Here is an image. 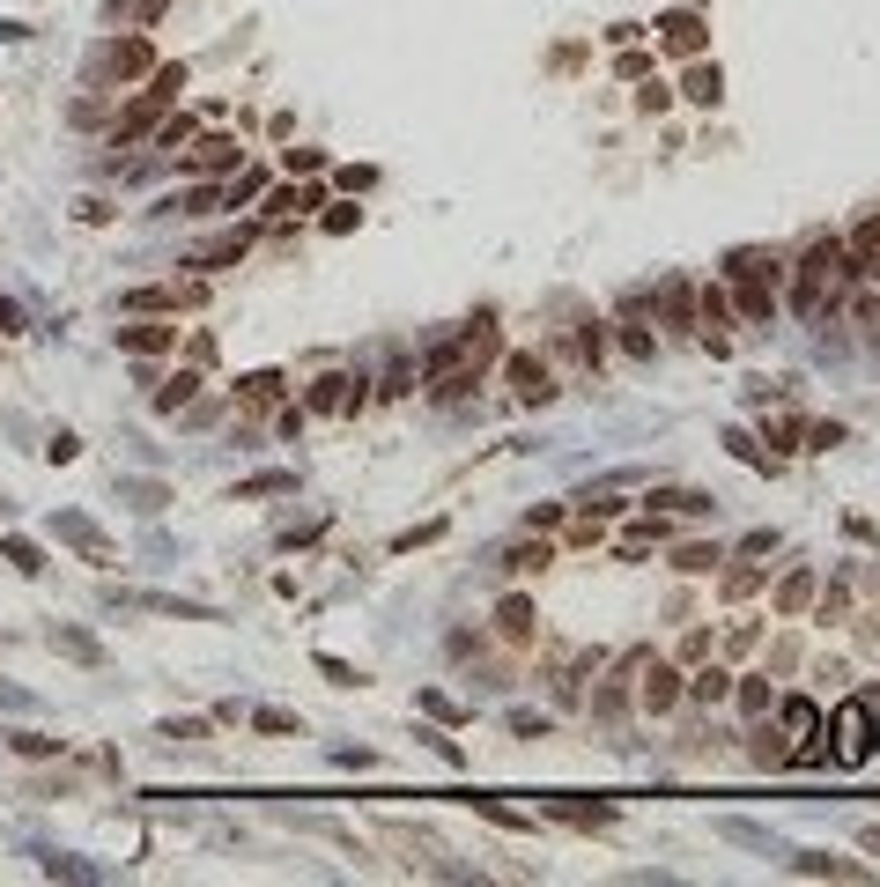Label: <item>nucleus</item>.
<instances>
[{"mask_svg":"<svg viewBox=\"0 0 880 887\" xmlns=\"http://www.w3.org/2000/svg\"><path fill=\"white\" fill-rule=\"evenodd\" d=\"M844 274H858V267H851V244H844V237H814L807 259H799V289H792L799 318H821V311H829L836 289H844Z\"/></svg>","mask_w":880,"mask_h":887,"instance_id":"1","label":"nucleus"},{"mask_svg":"<svg viewBox=\"0 0 880 887\" xmlns=\"http://www.w3.org/2000/svg\"><path fill=\"white\" fill-rule=\"evenodd\" d=\"M134 74H156L148 37H111V45H97V60H89V82H134Z\"/></svg>","mask_w":880,"mask_h":887,"instance_id":"2","label":"nucleus"},{"mask_svg":"<svg viewBox=\"0 0 880 887\" xmlns=\"http://www.w3.org/2000/svg\"><path fill=\"white\" fill-rule=\"evenodd\" d=\"M829 754H836L844 769H858V762L873 754V703H844V710H836V725H829Z\"/></svg>","mask_w":880,"mask_h":887,"instance_id":"3","label":"nucleus"},{"mask_svg":"<svg viewBox=\"0 0 880 887\" xmlns=\"http://www.w3.org/2000/svg\"><path fill=\"white\" fill-rule=\"evenodd\" d=\"M208 304V281H156V289H134L126 311H200Z\"/></svg>","mask_w":880,"mask_h":887,"instance_id":"4","label":"nucleus"},{"mask_svg":"<svg viewBox=\"0 0 880 887\" xmlns=\"http://www.w3.org/2000/svg\"><path fill=\"white\" fill-rule=\"evenodd\" d=\"M52 533H60V540L74 547V555L89 562V570H111V540H104V533H97V525H89V518L60 511V518H52Z\"/></svg>","mask_w":880,"mask_h":887,"instance_id":"5","label":"nucleus"},{"mask_svg":"<svg viewBox=\"0 0 880 887\" xmlns=\"http://www.w3.org/2000/svg\"><path fill=\"white\" fill-rule=\"evenodd\" d=\"M503 370H511V392H518V400H533V407H540V400H555V377H548V363H540V355L518 348Z\"/></svg>","mask_w":880,"mask_h":887,"instance_id":"6","label":"nucleus"},{"mask_svg":"<svg viewBox=\"0 0 880 887\" xmlns=\"http://www.w3.org/2000/svg\"><path fill=\"white\" fill-rule=\"evenodd\" d=\"M119 348H126V355H163V348H178V326L134 318V326H119Z\"/></svg>","mask_w":880,"mask_h":887,"instance_id":"7","label":"nucleus"},{"mask_svg":"<svg viewBox=\"0 0 880 887\" xmlns=\"http://www.w3.org/2000/svg\"><path fill=\"white\" fill-rule=\"evenodd\" d=\"M496 629H503V644H533V629H540L533 599H526V592H511V599L496 607Z\"/></svg>","mask_w":880,"mask_h":887,"instance_id":"8","label":"nucleus"},{"mask_svg":"<svg viewBox=\"0 0 880 887\" xmlns=\"http://www.w3.org/2000/svg\"><path fill=\"white\" fill-rule=\"evenodd\" d=\"M245 244H252V230H230V237H215V244H200L185 267H200V274H222V267H237L245 259Z\"/></svg>","mask_w":880,"mask_h":887,"instance_id":"9","label":"nucleus"},{"mask_svg":"<svg viewBox=\"0 0 880 887\" xmlns=\"http://www.w3.org/2000/svg\"><path fill=\"white\" fill-rule=\"evenodd\" d=\"M659 37H666V52H681V60H688V52H703V15L696 8H673L666 23H659Z\"/></svg>","mask_w":880,"mask_h":887,"instance_id":"10","label":"nucleus"},{"mask_svg":"<svg viewBox=\"0 0 880 887\" xmlns=\"http://www.w3.org/2000/svg\"><path fill=\"white\" fill-rule=\"evenodd\" d=\"M681 688H688V681H681L673 666H644V710H651V717L681 703Z\"/></svg>","mask_w":880,"mask_h":887,"instance_id":"11","label":"nucleus"},{"mask_svg":"<svg viewBox=\"0 0 880 887\" xmlns=\"http://www.w3.org/2000/svg\"><path fill=\"white\" fill-rule=\"evenodd\" d=\"M548 814L570 828H614V806H592V799H548Z\"/></svg>","mask_w":880,"mask_h":887,"instance_id":"12","label":"nucleus"},{"mask_svg":"<svg viewBox=\"0 0 880 887\" xmlns=\"http://www.w3.org/2000/svg\"><path fill=\"white\" fill-rule=\"evenodd\" d=\"M237 163V141L230 134H208L200 148H185V171H230Z\"/></svg>","mask_w":880,"mask_h":887,"instance_id":"13","label":"nucleus"},{"mask_svg":"<svg viewBox=\"0 0 880 887\" xmlns=\"http://www.w3.org/2000/svg\"><path fill=\"white\" fill-rule=\"evenodd\" d=\"M659 311H666L673 333H696V296H688V281H666V289H659Z\"/></svg>","mask_w":880,"mask_h":887,"instance_id":"14","label":"nucleus"},{"mask_svg":"<svg viewBox=\"0 0 880 887\" xmlns=\"http://www.w3.org/2000/svg\"><path fill=\"white\" fill-rule=\"evenodd\" d=\"M52 651H67L74 666H104V644H97V636H89V629H67V621H60V629H52Z\"/></svg>","mask_w":880,"mask_h":887,"instance_id":"15","label":"nucleus"},{"mask_svg":"<svg viewBox=\"0 0 880 887\" xmlns=\"http://www.w3.org/2000/svg\"><path fill=\"white\" fill-rule=\"evenodd\" d=\"M814 725H821V717H814L807 695H792V703L777 710V740H814Z\"/></svg>","mask_w":880,"mask_h":887,"instance_id":"16","label":"nucleus"},{"mask_svg":"<svg viewBox=\"0 0 880 887\" xmlns=\"http://www.w3.org/2000/svg\"><path fill=\"white\" fill-rule=\"evenodd\" d=\"M792 873H807V880H866V873H858V865H844V858H821V851L792 858Z\"/></svg>","mask_w":880,"mask_h":887,"instance_id":"17","label":"nucleus"},{"mask_svg":"<svg viewBox=\"0 0 880 887\" xmlns=\"http://www.w3.org/2000/svg\"><path fill=\"white\" fill-rule=\"evenodd\" d=\"M200 134V119H185V111H171V119H156V148H171V156H185Z\"/></svg>","mask_w":880,"mask_h":887,"instance_id":"18","label":"nucleus"},{"mask_svg":"<svg viewBox=\"0 0 880 887\" xmlns=\"http://www.w3.org/2000/svg\"><path fill=\"white\" fill-rule=\"evenodd\" d=\"M237 392H245V407H274V400H282V370H252V377H237Z\"/></svg>","mask_w":880,"mask_h":887,"instance_id":"19","label":"nucleus"},{"mask_svg":"<svg viewBox=\"0 0 880 887\" xmlns=\"http://www.w3.org/2000/svg\"><path fill=\"white\" fill-rule=\"evenodd\" d=\"M718 562H725V555H718V540H710V547H703V540H688L681 555H673V570H681V577H710Z\"/></svg>","mask_w":880,"mask_h":887,"instance_id":"20","label":"nucleus"},{"mask_svg":"<svg viewBox=\"0 0 880 887\" xmlns=\"http://www.w3.org/2000/svg\"><path fill=\"white\" fill-rule=\"evenodd\" d=\"M807 599H814V570H792L777 584V614H807Z\"/></svg>","mask_w":880,"mask_h":887,"instance_id":"21","label":"nucleus"},{"mask_svg":"<svg viewBox=\"0 0 880 887\" xmlns=\"http://www.w3.org/2000/svg\"><path fill=\"white\" fill-rule=\"evenodd\" d=\"M296 474H252V481H237L230 488V503H252V496H289Z\"/></svg>","mask_w":880,"mask_h":887,"instance_id":"22","label":"nucleus"},{"mask_svg":"<svg viewBox=\"0 0 880 887\" xmlns=\"http://www.w3.org/2000/svg\"><path fill=\"white\" fill-rule=\"evenodd\" d=\"M681 89H688V104H718V97H725L718 67H688V82H681Z\"/></svg>","mask_w":880,"mask_h":887,"instance_id":"23","label":"nucleus"},{"mask_svg":"<svg viewBox=\"0 0 880 887\" xmlns=\"http://www.w3.org/2000/svg\"><path fill=\"white\" fill-rule=\"evenodd\" d=\"M681 695H696V703H725V695H733V681H725L718 666H703V673H696V681H688Z\"/></svg>","mask_w":880,"mask_h":887,"instance_id":"24","label":"nucleus"},{"mask_svg":"<svg viewBox=\"0 0 880 887\" xmlns=\"http://www.w3.org/2000/svg\"><path fill=\"white\" fill-rule=\"evenodd\" d=\"M0 555H8L23 577H37V570H45V547H37V540H0Z\"/></svg>","mask_w":880,"mask_h":887,"instance_id":"25","label":"nucleus"},{"mask_svg":"<svg viewBox=\"0 0 880 887\" xmlns=\"http://www.w3.org/2000/svg\"><path fill=\"white\" fill-rule=\"evenodd\" d=\"M193 392H200V377H193V370H178V377H171V385H163V392H156V407H163V414H178L185 400H193Z\"/></svg>","mask_w":880,"mask_h":887,"instance_id":"26","label":"nucleus"},{"mask_svg":"<svg viewBox=\"0 0 880 887\" xmlns=\"http://www.w3.org/2000/svg\"><path fill=\"white\" fill-rule=\"evenodd\" d=\"M474 814H481V821H496V828H533V814H511L503 799H474Z\"/></svg>","mask_w":880,"mask_h":887,"instance_id":"27","label":"nucleus"},{"mask_svg":"<svg viewBox=\"0 0 880 887\" xmlns=\"http://www.w3.org/2000/svg\"><path fill=\"white\" fill-rule=\"evenodd\" d=\"M740 710H747V717L770 710V681H762V673H747V681H740Z\"/></svg>","mask_w":880,"mask_h":887,"instance_id":"28","label":"nucleus"},{"mask_svg":"<svg viewBox=\"0 0 880 887\" xmlns=\"http://www.w3.org/2000/svg\"><path fill=\"white\" fill-rule=\"evenodd\" d=\"M8 747H15V754H30V762H45V754H60V740H52V732H15Z\"/></svg>","mask_w":880,"mask_h":887,"instance_id":"29","label":"nucleus"},{"mask_svg":"<svg viewBox=\"0 0 880 887\" xmlns=\"http://www.w3.org/2000/svg\"><path fill=\"white\" fill-rule=\"evenodd\" d=\"M126 496H134L141 511H163V503H171V488H163V481H126Z\"/></svg>","mask_w":880,"mask_h":887,"instance_id":"30","label":"nucleus"},{"mask_svg":"<svg viewBox=\"0 0 880 887\" xmlns=\"http://www.w3.org/2000/svg\"><path fill=\"white\" fill-rule=\"evenodd\" d=\"M718 836H733V843H747V851H770V836H762L755 821H718Z\"/></svg>","mask_w":880,"mask_h":887,"instance_id":"31","label":"nucleus"},{"mask_svg":"<svg viewBox=\"0 0 880 887\" xmlns=\"http://www.w3.org/2000/svg\"><path fill=\"white\" fill-rule=\"evenodd\" d=\"M503 570H548V547H511V555H503Z\"/></svg>","mask_w":880,"mask_h":887,"instance_id":"32","label":"nucleus"},{"mask_svg":"<svg viewBox=\"0 0 880 887\" xmlns=\"http://www.w3.org/2000/svg\"><path fill=\"white\" fill-rule=\"evenodd\" d=\"M666 503H673V511H688V518H703V511H718V503H710V496H703V488H673V496H666Z\"/></svg>","mask_w":880,"mask_h":887,"instance_id":"33","label":"nucleus"},{"mask_svg":"<svg viewBox=\"0 0 880 887\" xmlns=\"http://www.w3.org/2000/svg\"><path fill=\"white\" fill-rule=\"evenodd\" d=\"M318 673H326V681H333V688H363V673H355V666H348V658H318Z\"/></svg>","mask_w":880,"mask_h":887,"instance_id":"34","label":"nucleus"},{"mask_svg":"<svg viewBox=\"0 0 880 887\" xmlns=\"http://www.w3.org/2000/svg\"><path fill=\"white\" fill-rule=\"evenodd\" d=\"M511 732H518V740H540V732H548V717H540V710H511Z\"/></svg>","mask_w":880,"mask_h":887,"instance_id":"35","label":"nucleus"},{"mask_svg":"<svg viewBox=\"0 0 880 887\" xmlns=\"http://www.w3.org/2000/svg\"><path fill=\"white\" fill-rule=\"evenodd\" d=\"M622 348L636 355V363H651V348H659V341H651V333H644V326H622Z\"/></svg>","mask_w":880,"mask_h":887,"instance_id":"36","label":"nucleus"},{"mask_svg":"<svg viewBox=\"0 0 880 887\" xmlns=\"http://www.w3.org/2000/svg\"><path fill=\"white\" fill-rule=\"evenodd\" d=\"M163 740H208V725H200V717H171V725H163Z\"/></svg>","mask_w":880,"mask_h":887,"instance_id":"37","label":"nucleus"},{"mask_svg":"<svg viewBox=\"0 0 880 887\" xmlns=\"http://www.w3.org/2000/svg\"><path fill=\"white\" fill-rule=\"evenodd\" d=\"M444 533V525H415V533H400V540H392V547H400V555H415V547H429V540H437Z\"/></svg>","mask_w":880,"mask_h":887,"instance_id":"38","label":"nucleus"},{"mask_svg":"<svg viewBox=\"0 0 880 887\" xmlns=\"http://www.w3.org/2000/svg\"><path fill=\"white\" fill-rule=\"evenodd\" d=\"M252 725H259V732H296V717H289V710H252Z\"/></svg>","mask_w":880,"mask_h":887,"instance_id":"39","label":"nucleus"},{"mask_svg":"<svg viewBox=\"0 0 880 887\" xmlns=\"http://www.w3.org/2000/svg\"><path fill=\"white\" fill-rule=\"evenodd\" d=\"M755 584H762L755 570H725V599H747V592H755Z\"/></svg>","mask_w":880,"mask_h":887,"instance_id":"40","label":"nucleus"},{"mask_svg":"<svg viewBox=\"0 0 880 887\" xmlns=\"http://www.w3.org/2000/svg\"><path fill=\"white\" fill-rule=\"evenodd\" d=\"M858 843H866V851H873V858H880V828H866V836H858Z\"/></svg>","mask_w":880,"mask_h":887,"instance_id":"41","label":"nucleus"},{"mask_svg":"<svg viewBox=\"0 0 880 887\" xmlns=\"http://www.w3.org/2000/svg\"><path fill=\"white\" fill-rule=\"evenodd\" d=\"M163 8H171V0H141V15H163Z\"/></svg>","mask_w":880,"mask_h":887,"instance_id":"42","label":"nucleus"},{"mask_svg":"<svg viewBox=\"0 0 880 887\" xmlns=\"http://www.w3.org/2000/svg\"><path fill=\"white\" fill-rule=\"evenodd\" d=\"M873 754H880V710H873Z\"/></svg>","mask_w":880,"mask_h":887,"instance_id":"43","label":"nucleus"}]
</instances>
